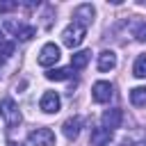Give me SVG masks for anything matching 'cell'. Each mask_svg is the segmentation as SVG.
Segmentation results:
<instances>
[{
    "instance_id": "cell-1",
    "label": "cell",
    "mask_w": 146,
    "mask_h": 146,
    "mask_svg": "<svg viewBox=\"0 0 146 146\" xmlns=\"http://www.w3.org/2000/svg\"><path fill=\"white\" fill-rule=\"evenodd\" d=\"M84 34H87V27L73 21V23H71V25L62 32V43H64L66 48H78V46L82 43Z\"/></svg>"
},
{
    "instance_id": "cell-2",
    "label": "cell",
    "mask_w": 146,
    "mask_h": 146,
    "mask_svg": "<svg viewBox=\"0 0 146 146\" xmlns=\"http://www.w3.org/2000/svg\"><path fill=\"white\" fill-rule=\"evenodd\" d=\"M0 114L5 116L7 125L9 128H16L21 123V112H18V105L11 100V98H2L0 100Z\"/></svg>"
},
{
    "instance_id": "cell-3",
    "label": "cell",
    "mask_w": 146,
    "mask_h": 146,
    "mask_svg": "<svg viewBox=\"0 0 146 146\" xmlns=\"http://www.w3.org/2000/svg\"><path fill=\"white\" fill-rule=\"evenodd\" d=\"M59 57H62L59 46H55V43H46V46L39 50L36 62H39V66H52V64H57V62H59Z\"/></svg>"
},
{
    "instance_id": "cell-4",
    "label": "cell",
    "mask_w": 146,
    "mask_h": 146,
    "mask_svg": "<svg viewBox=\"0 0 146 146\" xmlns=\"http://www.w3.org/2000/svg\"><path fill=\"white\" fill-rule=\"evenodd\" d=\"M32 146H55V132L50 128H36L27 135Z\"/></svg>"
},
{
    "instance_id": "cell-5",
    "label": "cell",
    "mask_w": 146,
    "mask_h": 146,
    "mask_svg": "<svg viewBox=\"0 0 146 146\" xmlns=\"http://www.w3.org/2000/svg\"><path fill=\"white\" fill-rule=\"evenodd\" d=\"M59 105H62V100H59V94H57V91H46V94L41 96V100H39V107H41L46 114L59 112Z\"/></svg>"
},
{
    "instance_id": "cell-6",
    "label": "cell",
    "mask_w": 146,
    "mask_h": 146,
    "mask_svg": "<svg viewBox=\"0 0 146 146\" xmlns=\"http://www.w3.org/2000/svg\"><path fill=\"white\" fill-rule=\"evenodd\" d=\"M91 98H94L96 103H107V100L112 98V84L105 82V80L94 82V87H91Z\"/></svg>"
},
{
    "instance_id": "cell-7",
    "label": "cell",
    "mask_w": 146,
    "mask_h": 146,
    "mask_svg": "<svg viewBox=\"0 0 146 146\" xmlns=\"http://www.w3.org/2000/svg\"><path fill=\"white\" fill-rule=\"evenodd\" d=\"M121 121H123V110L121 107H112V110H105L103 112V128L114 130V128L121 125Z\"/></svg>"
},
{
    "instance_id": "cell-8",
    "label": "cell",
    "mask_w": 146,
    "mask_h": 146,
    "mask_svg": "<svg viewBox=\"0 0 146 146\" xmlns=\"http://www.w3.org/2000/svg\"><path fill=\"white\" fill-rule=\"evenodd\" d=\"M94 14H96V9L89 5V2H84V5H78L75 7V23H80V25H91V18H94Z\"/></svg>"
},
{
    "instance_id": "cell-9",
    "label": "cell",
    "mask_w": 146,
    "mask_h": 146,
    "mask_svg": "<svg viewBox=\"0 0 146 146\" xmlns=\"http://www.w3.org/2000/svg\"><path fill=\"white\" fill-rule=\"evenodd\" d=\"M112 141V130H107V128H94L91 130V137H89V144L91 146H107Z\"/></svg>"
},
{
    "instance_id": "cell-10",
    "label": "cell",
    "mask_w": 146,
    "mask_h": 146,
    "mask_svg": "<svg viewBox=\"0 0 146 146\" xmlns=\"http://www.w3.org/2000/svg\"><path fill=\"white\" fill-rule=\"evenodd\" d=\"M80 128H82V119H80V116H71V119L64 121L62 132H64L66 139H75V137L80 135Z\"/></svg>"
},
{
    "instance_id": "cell-11",
    "label": "cell",
    "mask_w": 146,
    "mask_h": 146,
    "mask_svg": "<svg viewBox=\"0 0 146 146\" xmlns=\"http://www.w3.org/2000/svg\"><path fill=\"white\" fill-rule=\"evenodd\" d=\"M89 59H91V50H78V52L71 55V68L80 71V68H84L89 64Z\"/></svg>"
},
{
    "instance_id": "cell-12",
    "label": "cell",
    "mask_w": 146,
    "mask_h": 146,
    "mask_svg": "<svg viewBox=\"0 0 146 146\" xmlns=\"http://www.w3.org/2000/svg\"><path fill=\"white\" fill-rule=\"evenodd\" d=\"M116 66V55L112 52V50H103L100 55H98V71H112Z\"/></svg>"
},
{
    "instance_id": "cell-13",
    "label": "cell",
    "mask_w": 146,
    "mask_h": 146,
    "mask_svg": "<svg viewBox=\"0 0 146 146\" xmlns=\"http://www.w3.org/2000/svg\"><path fill=\"white\" fill-rule=\"evenodd\" d=\"M130 103L135 107H146V87H135L130 89Z\"/></svg>"
},
{
    "instance_id": "cell-14",
    "label": "cell",
    "mask_w": 146,
    "mask_h": 146,
    "mask_svg": "<svg viewBox=\"0 0 146 146\" xmlns=\"http://www.w3.org/2000/svg\"><path fill=\"white\" fill-rule=\"evenodd\" d=\"M71 73H73V68H50L46 73V78L48 80H66V78H71Z\"/></svg>"
},
{
    "instance_id": "cell-15",
    "label": "cell",
    "mask_w": 146,
    "mask_h": 146,
    "mask_svg": "<svg viewBox=\"0 0 146 146\" xmlns=\"http://www.w3.org/2000/svg\"><path fill=\"white\" fill-rule=\"evenodd\" d=\"M132 73H135V78H146V55H139L137 59H135V66H132Z\"/></svg>"
},
{
    "instance_id": "cell-16",
    "label": "cell",
    "mask_w": 146,
    "mask_h": 146,
    "mask_svg": "<svg viewBox=\"0 0 146 146\" xmlns=\"http://www.w3.org/2000/svg\"><path fill=\"white\" fill-rule=\"evenodd\" d=\"M34 34H36V27H32V25H23V27L18 30V34H16V36H18L21 41H27V39H32Z\"/></svg>"
},
{
    "instance_id": "cell-17",
    "label": "cell",
    "mask_w": 146,
    "mask_h": 146,
    "mask_svg": "<svg viewBox=\"0 0 146 146\" xmlns=\"http://www.w3.org/2000/svg\"><path fill=\"white\" fill-rule=\"evenodd\" d=\"M135 36H137L139 41H146V23H139V25L135 27Z\"/></svg>"
},
{
    "instance_id": "cell-18",
    "label": "cell",
    "mask_w": 146,
    "mask_h": 146,
    "mask_svg": "<svg viewBox=\"0 0 146 146\" xmlns=\"http://www.w3.org/2000/svg\"><path fill=\"white\" fill-rule=\"evenodd\" d=\"M16 7H18V2H0V11H11Z\"/></svg>"
},
{
    "instance_id": "cell-19",
    "label": "cell",
    "mask_w": 146,
    "mask_h": 146,
    "mask_svg": "<svg viewBox=\"0 0 146 146\" xmlns=\"http://www.w3.org/2000/svg\"><path fill=\"white\" fill-rule=\"evenodd\" d=\"M9 146H23V144H18V141H9Z\"/></svg>"
},
{
    "instance_id": "cell-20",
    "label": "cell",
    "mask_w": 146,
    "mask_h": 146,
    "mask_svg": "<svg viewBox=\"0 0 146 146\" xmlns=\"http://www.w3.org/2000/svg\"><path fill=\"white\" fill-rule=\"evenodd\" d=\"M5 46V39H2V32H0V48Z\"/></svg>"
},
{
    "instance_id": "cell-21",
    "label": "cell",
    "mask_w": 146,
    "mask_h": 146,
    "mask_svg": "<svg viewBox=\"0 0 146 146\" xmlns=\"http://www.w3.org/2000/svg\"><path fill=\"white\" fill-rule=\"evenodd\" d=\"M135 146H146V141H139V144H135Z\"/></svg>"
}]
</instances>
